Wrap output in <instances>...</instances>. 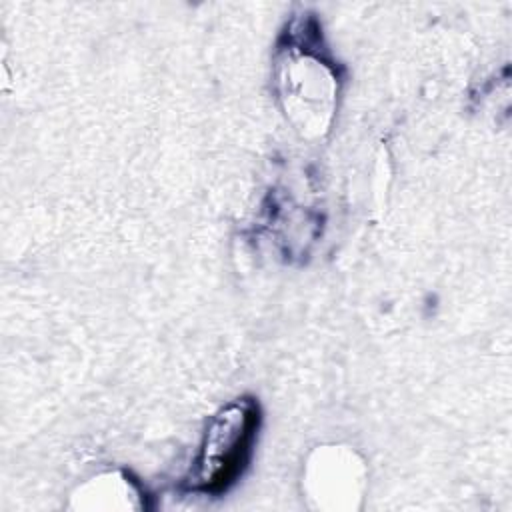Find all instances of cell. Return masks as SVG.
<instances>
[{
	"label": "cell",
	"mask_w": 512,
	"mask_h": 512,
	"mask_svg": "<svg viewBox=\"0 0 512 512\" xmlns=\"http://www.w3.org/2000/svg\"><path fill=\"white\" fill-rule=\"evenodd\" d=\"M258 424L260 410L250 398H238L212 416L190 474L192 488L208 494L228 490L250 460Z\"/></svg>",
	"instance_id": "cell-1"
}]
</instances>
